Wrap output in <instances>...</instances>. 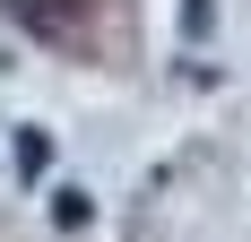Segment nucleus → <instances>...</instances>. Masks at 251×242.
Segmentation results:
<instances>
[{
	"mask_svg": "<svg viewBox=\"0 0 251 242\" xmlns=\"http://www.w3.org/2000/svg\"><path fill=\"white\" fill-rule=\"evenodd\" d=\"M182 35H191V44L208 35V0H182Z\"/></svg>",
	"mask_w": 251,
	"mask_h": 242,
	"instance_id": "2",
	"label": "nucleus"
},
{
	"mask_svg": "<svg viewBox=\"0 0 251 242\" xmlns=\"http://www.w3.org/2000/svg\"><path fill=\"white\" fill-rule=\"evenodd\" d=\"M0 9L18 26H35V35H70L78 26V0H0Z\"/></svg>",
	"mask_w": 251,
	"mask_h": 242,
	"instance_id": "1",
	"label": "nucleus"
}]
</instances>
